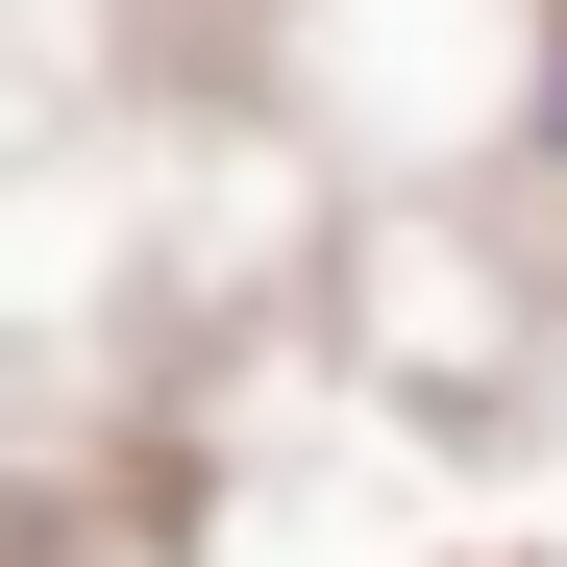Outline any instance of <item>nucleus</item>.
<instances>
[{"mask_svg":"<svg viewBox=\"0 0 567 567\" xmlns=\"http://www.w3.org/2000/svg\"><path fill=\"white\" fill-rule=\"evenodd\" d=\"M543 124H567V50H543Z\"/></svg>","mask_w":567,"mask_h":567,"instance_id":"nucleus-1","label":"nucleus"}]
</instances>
